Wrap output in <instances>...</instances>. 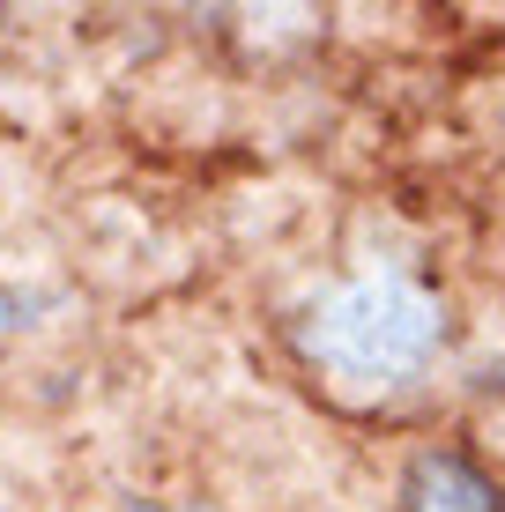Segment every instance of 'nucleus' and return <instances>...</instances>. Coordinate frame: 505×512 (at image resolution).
Returning <instances> with one entry per match:
<instances>
[{"instance_id": "nucleus-1", "label": "nucleus", "mask_w": 505, "mask_h": 512, "mask_svg": "<svg viewBox=\"0 0 505 512\" xmlns=\"http://www.w3.org/2000/svg\"><path fill=\"white\" fill-rule=\"evenodd\" d=\"M320 349L357 379H402L431 349V305L416 290H402V282H364V290L327 305Z\"/></svg>"}, {"instance_id": "nucleus-2", "label": "nucleus", "mask_w": 505, "mask_h": 512, "mask_svg": "<svg viewBox=\"0 0 505 512\" xmlns=\"http://www.w3.org/2000/svg\"><path fill=\"white\" fill-rule=\"evenodd\" d=\"M409 512H505V505H498V490L483 483L468 461L439 453V461H416V475H409Z\"/></svg>"}]
</instances>
